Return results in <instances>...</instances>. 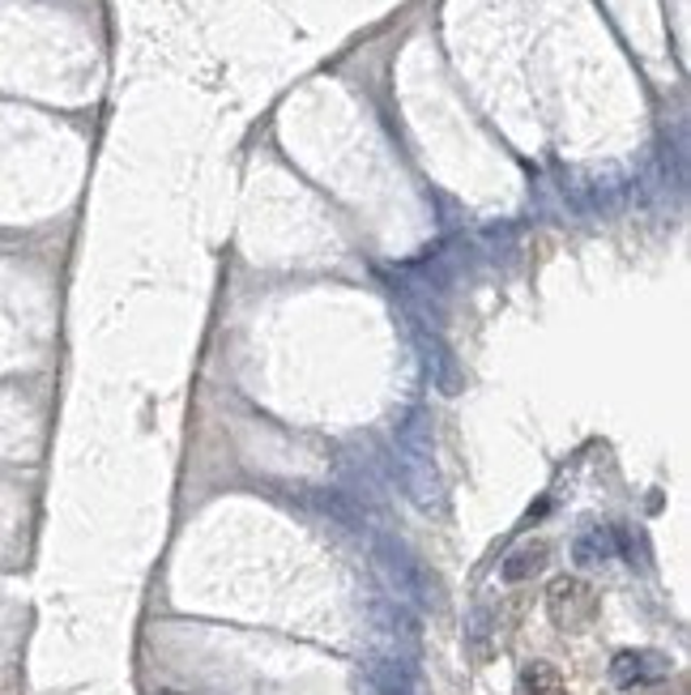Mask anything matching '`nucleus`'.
Listing matches in <instances>:
<instances>
[{
  "instance_id": "f257e3e1",
  "label": "nucleus",
  "mask_w": 691,
  "mask_h": 695,
  "mask_svg": "<svg viewBox=\"0 0 691 695\" xmlns=\"http://www.w3.org/2000/svg\"><path fill=\"white\" fill-rule=\"evenodd\" d=\"M393 473L402 491L423 513H444V478L436 465V422L423 406H414L393 431Z\"/></svg>"
},
{
  "instance_id": "f03ea898",
  "label": "nucleus",
  "mask_w": 691,
  "mask_h": 695,
  "mask_svg": "<svg viewBox=\"0 0 691 695\" xmlns=\"http://www.w3.org/2000/svg\"><path fill=\"white\" fill-rule=\"evenodd\" d=\"M372 564H376V572L385 577V584L393 589L398 602H405V606H427V610H440V606H444L440 577L405 546L402 538L380 533V538L372 542Z\"/></svg>"
},
{
  "instance_id": "7ed1b4c3",
  "label": "nucleus",
  "mask_w": 691,
  "mask_h": 695,
  "mask_svg": "<svg viewBox=\"0 0 691 695\" xmlns=\"http://www.w3.org/2000/svg\"><path fill=\"white\" fill-rule=\"evenodd\" d=\"M372 619H376V632L393 644V657L414 661V653H418V619H414V610L398 597H385V602L372 606Z\"/></svg>"
},
{
  "instance_id": "20e7f679",
  "label": "nucleus",
  "mask_w": 691,
  "mask_h": 695,
  "mask_svg": "<svg viewBox=\"0 0 691 695\" xmlns=\"http://www.w3.org/2000/svg\"><path fill=\"white\" fill-rule=\"evenodd\" d=\"M418 338V350H423V363H427V376L431 384L444 393V397H457L465 389V367L457 363V354L444 346V338L436 329H414Z\"/></svg>"
},
{
  "instance_id": "39448f33",
  "label": "nucleus",
  "mask_w": 691,
  "mask_h": 695,
  "mask_svg": "<svg viewBox=\"0 0 691 695\" xmlns=\"http://www.w3.org/2000/svg\"><path fill=\"white\" fill-rule=\"evenodd\" d=\"M666 674H670V661H666L662 653H649V648H624V653H615V661H611V679H615V687H624V692L644 687V683H657V679H666Z\"/></svg>"
},
{
  "instance_id": "423d86ee",
  "label": "nucleus",
  "mask_w": 691,
  "mask_h": 695,
  "mask_svg": "<svg viewBox=\"0 0 691 695\" xmlns=\"http://www.w3.org/2000/svg\"><path fill=\"white\" fill-rule=\"evenodd\" d=\"M593 606H598V593L585 580H555L551 584V619L560 628H585L593 619Z\"/></svg>"
},
{
  "instance_id": "0eeeda50",
  "label": "nucleus",
  "mask_w": 691,
  "mask_h": 695,
  "mask_svg": "<svg viewBox=\"0 0 691 695\" xmlns=\"http://www.w3.org/2000/svg\"><path fill=\"white\" fill-rule=\"evenodd\" d=\"M367 683H372V695H414V666L405 657H376L367 666Z\"/></svg>"
},
{
  "instance_id": "6e6552de",
  "label": "nucleus",
  "mask_w": 691,
  "mask_h": 695,
  "mask_svg": "<svg viewBox=\"0 0 691 695\" xmlns=\"http://www.w3.org/2000/svg\"><path fill=\"white\" fill-rule=\"evenodd\" d=\"M307 504H312L321 517H329V521H338L342 529H350V533H359V529H363V508H359L350 495H342V491L312 486V491H307Z\"/></svg>"
},
{
  "instance_id": "1a4fd4ad",
  "label": "nucleus",
  "mask_w": 691,
  "mask_h": 695,
  "mask_svg": "<svg viewBox=\"0 0 691 695\" xmlns=\"http://www.w3.org/2000/svg\"><path fill=\"white\" fill-rule=\"evenodd\" d=\"M606 559H615V529H589L573 542L576 568H602Z\"/></svg>"
},
{
  "instance_id": "9d476101",
  "label": "nucleus",
  "mask_w": 691,
  "mask_h": 695,
  "mask_svg": "<svg viewBox=\"0 0 691 695\" xmlns=\"http://www.w3.org/2000/svg\"><path fill=\"white\" fill-rule=\"evenodd\" d=\"M542 564H546V546H542V542H525V546H517V551L500 564V577L508 580V584H520V580H529L533 572H542Z\"/></svg>"
},
{
  "instance_id": "9b49d317",
  "label": "nucleus",
  "mask_w": 691,
  "mask_h": 695,
  "mask_svg": "<svg viewBox=\"0 0 691 695\" xmlns=\"http://www.w3.org/2000/svg\"><path fill=\"white\" fill-rule=\"evenodd\" d=\"M517 695H564V679H560V670H555V666L533 661V666H525V670H520Z\"/></svg>"
},
{
  "instance_id": "f8f14e48",
  "label": "nucleus",
  "mask_w": 691,
  "mask_h": 695,
  "mask_svg": "<svg viewBox=\"0 0 691 695\" xmlns=\"http://www.w3.org/2000/svg\"><path fill=\"white\" fill-rule=\"evenodd\" d=\"M615 555H628V564L649 568V546H644V538L632 533V529H615Z\"/></svg>"
},
{
  "instance_id": "ddd939ff",
  "label": "nucleus",
  "mask_w": 691,
  "mask_h": 695,
  "mask_svg": "<svg viewBox=\"0 0 691 695\" xmlns=\"http://www.w3.org/2000/svg\"><path fill=\"white\" fill-rule=\"evenodd\" d=\"M487 632H491V615H487V606H478L469 619H465V640H469V648L482 657L487 653Z\"/></svg>"
}]
</instances>
